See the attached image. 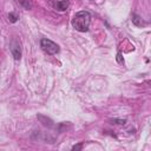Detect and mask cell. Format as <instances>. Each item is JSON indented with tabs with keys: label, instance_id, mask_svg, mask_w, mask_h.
<instances>
[{
	"label": "cell",
	"instance_id": "30bf717a",
	"mask_svg": "<svg viewBox=\"0 0 151 151\" xmlns=\"http://www.w3.org/2000/svg\"><path fill=\"white\" fill-rule=\"evenodd\" d=\"M81 147H83V144L80 143V144L73 145V146H72V150H81Z\"/></svg>",
	"mask_w": 151,
	"mask_h": 151
},
{
	"label": "cell",
	"instance_id": "3957f363",
	"mask_svg": "<svg viewBox=\"0 0 151 151\" xmlns=\"http://www.w3.org/2000/svg\"><path fill=\"white\" fill-rule=\"evenodd\" d=\"M9 51L14 58V60H20L21 58V44L17 38H13L9 42Z\"/></svg>",
	"mask_w": 151,
	"mask_h": 151
},
{
	"label": "cell",
	"instance_id": "ba28073f",
	"mask_svg": "<svg viewBox=\"0 0 151 151\" xmlns=\"http://www.w3.org/2000/svg\"><path fill=\"white\" fill-rule=\"evenodd\" d=\"M8 20L11 21V22H17L18 20H19V14L18 13H15V12H11V13H8Z\"/></svg>",
	"mask_w": 151,
	"mask_h": 151
},
{
	"label": "cell",
	"instance_id": "5b68a950",
	"mask_svg": "<svg viewBox=\"0 0 151 151\" xmlns=\"http://www.w3.org/2000/svg\"><path fill=\"white\" fill-rule=\"evenodd\" d=\"M68 6H70V1L68 0H60V1H57L54 4V8L60 11V12L66 11L68 8Z\"/></svg>",
	"mask_w": 151,
	"mask_h": 151
},
{
	"label": "cell",
	"instance_id": "7a4b0ae2",
	"mask_svg": "<svg viewBox=\"0 0 151 151\" xmlns=\"http://www.w3.org/2000/svg\"><path fill=\"white\" fill-rule=\"evenodd\" d=\"M40 47H41V50H42L45 53H47V54H50V55H54V54H57V53L60 51L59 45L55 44L54 41L47 39V38H42V39L40 40Z\"/></svg>",
	"mask_w": 151,
	"mask_h": 151
},
{
	"label": "cell",
	"instance_id": "52a82bcc",
	"mask_svg": "<svg viewBox=\"0 0 151 151\" xmlns=\"http://www.w3.org/2000/svg\"><path fill=\"white\" fill-rule=\"evenodd\" d=\"M22 8H25V9H27V11H29V9H32V2L29 1V0H15Z\"/></svg>",
	"mask_w": 151,
	"mask_h": 151
},
{
	"label": "cell",
	"instance_id": "277c9868",
	"mask_svg": "<svg viewBox=\"0 0 151 151\" xmlns=\"http://www.w3.org/2000/svg\"><path fill=\"white\" fill-rule=\"evenodd\" d=\"M131 21H132L133 25H136V26H138V27L145 26V25L147 24L146 21L143 20V18H142L140 15H138V14H136V13H133V14L131 15Z\"/></svg>",
	"mask_w": 151,
	"mask_h": 151
},
{
	"label": "cell",
	"instance_id": "8fae6325",
	"mask_svg": "<svg viewBox=\"0 0 151 151\" xmlns=\"http://www.w3.org/2000/svg\"><path fill=\"white\" fill-rule=\"evenodd\" d=\"M117 60H118L119 64H123V63H124V60L122 59V54H120V53H118V55H117Z\"/></svg>",
	"mask_w": 151,
	"mask_h": 151
},
{
	"label": "cell",
	"instance_id": "9c48e42d",
	"mask_svg": "<svg viewBox=\"0 0 151 151\" xmlns=\"http://www.w3.org/2000/svg\"><path fill=\"white\" fill-rule=\"evenodd\" d=\"M126 123V119H111V124H118V125H124Z\"/></svg>",
	"mask_w": 151,
	"mask_h": 151
},
{
	"label": "cell",
	"instance_id": "7c38bea8",
	"mask_svg": "<svg viewBox=\"0 0 151 151\" xmlns=\"http://www.w3.org/2000/svg\"><path fill=\"white\" fill-rule=\"evenodd\" d=\"M90 1H93V0H90Z\"/></svg>",
	"mask_w": 151,
	"mask_h": 151
},
{
	"label": "cell",
	"instance_id": "6da1fadb",
	"mask_svg": "<svg viewBox=\"0 0 151 151\" xmlns=\"http://www.w3.org/2000/svg\"><path fill=\"white\" fill-rule=\"evenodd\" d=\"M72 27L78 32H87L91 24V14L87 11L77 12L72 19Z\"/></svg>",
	"mask_w": 151,
	"mask_h": 151
},
{
	"label": "cell",
	"instance_id": "8992f818",
	"mask_svg": "<svg viewBox=\"0 0 151 151\" xmlns=\"http://www.w3.org/2000/svg\"><path fill=\"white\" fill-rule=\"evenodd\" d=\"M38 119H39V120L42 123V125H44V126H46V127H52V126H53V122H52V119L47 118L46 116L38 114Z\"/></svg>",
	"mask_w": 151,
	"mask_h": 151
}]
</instances>
